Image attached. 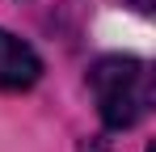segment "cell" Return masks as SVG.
<instances>
[{
	"mask_svg": "<svg viewBox=\"0 0 156 152\" xmlns=\"http://www.w3.org/2000/svg\"><path fill=\"white\" fill-rule=\"evenodd\" d=\"M42 76V59L38 51L21 42L17 34L0 30V93H21V89H34Z\"/></svg>",
	"mask_w": 156,
	"mask_h": 152,
	"instance_id": "7a4b0ae2",
	"label": "cell"
},
{
	"mask_svg": "<svg viewBox=\"0 0 156 152\" xmlns=\"http://www.w3.org/2000/svg\"><path fill=\"white\" fill-rule=\"evenodd\" d=\"M131 4H135L139 13H152V0H131Z\"/></svg>",
	"mask_w": 156,
	"mask_h": 152,
	"instance_id": "3957f363",
	"label": "cell"
},
{
	"mask_svg": "<svg viewBox=\"0 0 156 152\" xmlns=\"http://www.w3.org/2000/svg\"><path fill=\"white\" fill-rule=\"evenodd\" d=\"M89 89L110 131H127L152 114V68L135 55H105L89 68Z\"/></svg>",
	"mask_w": 156,
	"mask_h": 152,
	"instance_id": "6da1fadb",
	"label": "cell"
}]
</instances>
